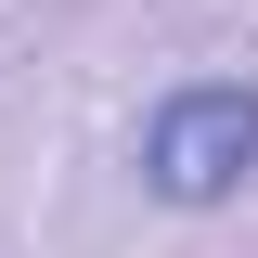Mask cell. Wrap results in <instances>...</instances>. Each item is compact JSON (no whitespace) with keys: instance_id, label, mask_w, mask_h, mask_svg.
Wrapping results in <instances>:
<instances>
[{"instance_id":"6da1fadb","label":"cell","mask_w":258,"mask_h":258,"mask_svg":"<svg viewBox=\"0 0 258 258\" xmlns=\"http://www.w3.org/2000/svg\"><path fill=\"white\" fill-rule=\"evenodd\" d=\"M258 181V91L245 78H194L142 116V194L155 207H232Z\"/></svg>"}]
</instances>
